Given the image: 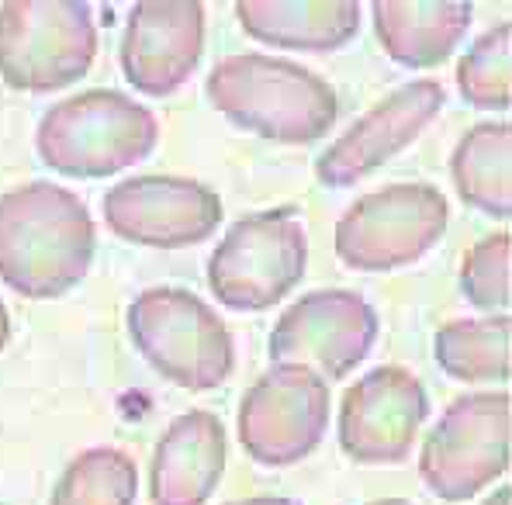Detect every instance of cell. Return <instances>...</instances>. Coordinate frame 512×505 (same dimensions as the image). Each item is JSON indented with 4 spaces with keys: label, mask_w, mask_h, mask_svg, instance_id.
I'll return each instance as SVG.
<instances>
[{
    "label": "cell",
    "mask_w": 512,
    "mask_h": 505,
    "mask_svg": "<svg viewBox=\"0 0 512 505\" xmlns=\"http://www.w3.org/2000/svg\"><path fill=\"white\" fill-rule=\"evenodd\" d=\"M512 63V25L492 28L468 49V56L457 66V87L461 97L478 111H506L512 104L509 84Z\"/></svg>",
    "instance_id": "44dd1931"
},
{
    "label": "cell",
    "mask_w": 512,
    "mask_h": 505,
    "mask_svg": "<svg viewBox=\"0 0 512 505\" xmlns=\"http://www.w3.org/2000/svg\"><path fill=\"white\" fill-rule=\"evenodd\" d=\"M236 18L256 42L281 49L329 52L357 35L360 4L353 0H319V4H288V0H243Z\"/></svg>",
    "instance_id": "e0dca14e"
},
{
    "label": "cell",
    "mask_w": 512,
    "mask_h": 505,
    "mask_svg": "<svg viewBox=\"0 0 512 505\" xmlns=\"http://www.w3.org/2000/svg\"><path fill=\"white\" fill-rule=\"evenodd\" d=\"M485 505H512V492L509 488H499V492H495Z\"/></svg>",
    "instance_id": "d4e9b609"
},
{
    "label": "cell",
    "mask_w": 512,
    "mask_h": 505,
    "mask_svg": "<svg viewBox=\"0 0 512 505\" xmlns=\"http://www.w3.org/2000/svg\"><path fill=\"white\" fill-rule=\"evenodd\" d=\"M97 56V28L77 0L0 4V80L28 94L77 84Z\"/></svg>",
    "instance_id": "5b68a950"
},
{
    "label": "cell",
    "mask_w": 512,
    "mask_h": 505,
    "mask_svg": "<svg viewBox=\"0 0 512 505\" xmlns=\"http://www.w3.org/2000/svg\"><path fill=\"white\" fill-rule=\"evenodd\" d=\"M94 222L77 194L32 180L0 198V281L35 301L59 298L87 277Z\"/></svg>",
    "instance_id": "6da1fadb"
},
{
    "label": "cell",
    "mask_w": 512,
    "mask_h": 505,
    "mask_svg": "<svg viewBox=\"0 0 512 505\" xmlns=\"http://www.w3.org/2000/svg\"><path fill=\"white\" fill-rule=\"evenodd\" d=\"M461 198L485 215H512V128L509 122L474 125L454 149L450 160Z\"/></svg>",
    "instance_id": "ac0fdd59"
},
{
    "label": "cell",
    "mask_w": 512,
    "mask_h": 505,
    "mask_svg": "<svg viewBox=\"0 0 512 505\" xmlns=\"http://www.w3.org/2000/svg\"><path fill=\"white\" fill-rule=\"evenodd\" d=\"M139 474L132 457L115 447L80 454L56 481L49 505H135Z\"/></svg>",
    "instance_id": "ffe728a7"
},
{
    "label": "cell",
    "mask_w": 512,
    "mask_h": 505,
    "mask_svg": "<svg viewBox=\"0 0 512 505\" xmlns=\"http://www.w3.org/2000/svg\"><path fill=\"white\" fill-rule=\"evenodd\" d=\"M232 505H298L295 499H246V502H232Z\"/></svg>",
    "instance_id": "cb8c5ba5"
},
{
    "label": "cell",
    "mask_w": 512,
    "mask_h": 505,
    "mask_svg": "<svg viewBox=\"0 0 512 505\" xmlns=\"http://www.w3.org/2000/svg\"><path fill=\"white\" fill-rule=\"evenodd\" d=\"M160 139L153 111L118 90L66 97L42 118L35 149L42 163L66 177H108L142 163Z\"/></svg>",
    "instance_id": "3957f363"
},
{
    "label": "cell",
    "mask_w": 512,
    "mask_h": 505,
    "mask_svg": "<svg viewBox=\"0 0 512 505\" xmlns=\"http://www.w3.org/2000/svg\"><path fill=\"white\" fill-rule=\"evenodd\" d=\"M512 398L506 391H478L450 405L426 436L419 474L443 502H468L509 467Z\"/></svg>",
    "instance_id": "52a82bcc"
},
{
    "label": "cell",
    "mask_w": 512,
    "mask_h": 505,
    "mask_svg": "<svg viewBox=\"0 0 512 505\" xmlns=\"http://www.w3.org/2000/svg\"><path fill=\"white\" fill-rule=\"evenodd\" d=\"M329 391L319 374L277 364L239 405V440L256 464L288 467L326 436Z\"/></svg>",
    "instance_id": "9c48e42d"
},
{
    "label": "cell",
    "mask_w": 512,
    "mask_h": 505,
    "mask_svg": "<svg viewBox=\"0 0 512 505\" xmlns=\"http://www.w3.org/2000/svg\"><path fill=\"white\" fill-rule=\"evenodd\" d=\"M443 108V87L436 80H416L398 87L384 101L374 104L364 118H357L326 153L315 160V177L326 187H350L371 177L391 156L419 139V132Z\"/></svg>",
    "instance_id": "4fadbf2b"
},
{
    "label": "cell",
    "mask_w": 512,
    "mask_h": 505,
    "mask_svg": "<svg viewBox=\"0 0 512 505\" xmlns=\"http://www.w3.org/2000/svg\"><path fill=\"white\" fill-rule=\"evenodd\" d=\"M7 336H11V319H7V308L0 301V350L7 346Z\"/></svg>",
    "instance_id": "603a6c76"
},
{
    "label": "cell",
    "mask_w": 512,
    "mask_h": 505,
    "mask_svg": "<svg viewBox=\"0 0 512 505\" xmlns=\"http://www.w3.org/2000/svg\"><path fill=\"white\" fill-rule=\"evenodd\" d=\"M461 291L481 312L506 315L512 305V236L495 232L481 239L461 267Z\"/></svg>",
    "instance_id": "7402d4cb"
},
{
    "label": "cell",
    "mask_w": 512,
    "mask_h": 505,
    "mask_svg": "<svg viewBox=\"0 0 512 505\" xmlns=\"http://www.w3.org/2000/svg\"><path fill=\"white\" fill-rule=\"evenodd\" d=\"M378 339V315L353 291H315L281 315L270 360L305 367L322 381L350 374Z\"/></svg>",
    "instance_id": "30bf717a"
},
{
    "label": "cell",
    "mask_w": 512,
    "mask_h": 505,
    "mask_svg": "<svg viewBox=\"0 0 512 505\" xmlns=\"http://www.w3.org/2000/svg\"><path fill=\"white\" fill-rule=\"evenodd\" d=\"M471 4L464 0H433V4H409V0H378L374 4V32L381 49L398 66H436L457 49L468 35Z\"/></svg>",
    "instance_id": "2e32d148"
},
{
    "label": "cell",
    "mask_w": 512,
    "mask_h": 505,
    "mask_svg": "<svg viewBox=\"0 0 512 505\" xmlns=\"http://www.w3.org/2000/svg\"><path fill=\"white\" fill-rule=\"evenodd\" d=\"M447 229V201L429 184H391L346 208L336 225V256L350 270H395L419 260Z\"/></svg>",
    "instance_id": "ba28073f"
},
{
    "label": "cell",
    "mask_w": 512,
    "mask_h": 505,
    "mask_svg": "<svg viewBox=\"0 0 512 505\" xmlns=\"http://www.w3.org/2000/svg\"><path fill=\"white\" fill-rule=\"evenodd\" d=\"M371 505H412V502H405V499H384V502H371Z\"/></svg>",
    "instance_id": "484cf974"
},
{
    "label": "cell",
    "mask_w": 512,
    "mask_h": 505,
    "mask_svg": "<svg viewBox=\"0 0 512 505\" xmlns=\"http://www.w3.org/2000/svg\"><path fill=\"white\" fill-rule=\"evenodd\" d=\"M308 236L295 208L239 218L208 260V284L232 312H263L301 281Z\"/></svg>",
    "instance_id": "8992f818"
},
{
    "label": "cell",
    "mask_w": 512,
    "mask_h": 505,
    "mask_svg": "<svg viewBox=\"0 0 512 505\" xmlns=\"http://www.w3.org/2000/svg\"><path fill=\"white\" fill-rule=\"evenodd\" d=\"M426 391L402 367H378L346 391L340 447L360 464H398L426 419Z\"/></svg>",
    "instance_id": "7c38bea8"
},
{
    "label": "cell",
    "mask_w": 512,
    "mask_h": 505,
    "mask_svg": "<svg viewBox=\"0 0 512 505\" xmlns=\"http://www.w3.org/2000/svg\"><path fill=\"white\" fill-rule=\"evenodd\" d=\"M512 322L509 315L447 322L436 333L433 353L457 381H506L512 374Z\"/></svg>",
    "instance_id": "d6986e66"
},
{
    "label": "cell",
    "mask_w": 512,
    "mask_h": 505,
    "mask_svg": "<svg viewBox=\"0 0 512 505\" xmlns=\"http://www.w3.org/2000/svg\"><path fill=\"white\" fill-rule=\"evenodd\" d=\"M205 90L232 125L270 142L305 146L336 122L333 87L284 59L229 56L208 73Z\"/></svg>",
    "instance_id": "7a4b0ae2"
},
{
    "label": "cell",
    "mask_w": 512,
    "mask_h": 505,
    "mask_svg": "<svg viewBox=\"0 0 512 505\" xmlns=\"http://www.w3.org/2000/svg\"><path fill=\"white\" fill-rule=\"evenodd\" d=\"M104 222L125 243L180 250L212 236L222 222V201L198 180L132 177L108 191Z\"/></svg>",
    "instance_id": "8fae6325"
},
{
    "label": "cell",
    "mask_w": 512,
    "mask_h": 505,
    "mask_svg": "<svg viewBox=\"0 0 512 505\" xmlns=\"http://www.w3.org/2000/svg\"><path fill=\"white\" fill-rule=\"evenodd\" d=\"M128 333L160 378L187 391L218 388L236 364L225 322L191 291H142L128 308Z\"/></svg>",
    "instance_id": "277c9868"
},
{
    "label": "cell",
    "mask_w": 512,
    "mask_h": 505,
    "mask_svg": "<svg viewBox=\"0 0 512 505\" xmlns=\"http://www.w3.org/2000/svg\"><path fill=\"white\" fill-rule=\"evenodd\" d=\"M205 49V7L194 0H142L128 14L122 70L149 97L173 94Z\"/></svg>",
    "instance_id": "5bb4252c"
},
{
    "label": "cell",
    "mask_w": 512,
    "mask_h": 505,
    "mask_svg": "<svg viewBox=\"0 0 512 505\" xmlns=\"http://www.w3.org/2000/svg\"><path fill=\"white\" fill-rule=\"evenodd\" d=\"M225 467V429L212 412H184L153 454V505H205Z\"/></svg>",
    "instance_id": "9a60e30c"
}]
</instances>
